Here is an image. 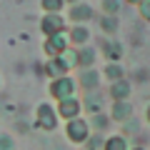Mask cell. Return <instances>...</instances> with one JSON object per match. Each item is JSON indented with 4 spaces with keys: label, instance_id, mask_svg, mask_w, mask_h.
<instances>
[{
    "label": "cell",
    "instance_id": "d6986e66",
    "mask_svg": "<svg viewBox=\"0 0 150 150\" xmlns=\"http://www.w3.org/2000/svg\"><path fill=\"white\" fill-rule=\"evenodd\" d=\"M45 75L53 80V78H60V75H68V70H65V65L60 63L58 58H48V63H45Z\"/></svg>",
    "mask_w": 150,
    "mask_h": 150
},
{
    "label": "cell",
    "instance_id": "6da1fadb",
    "mask_svg": "<svg viewBox=\"0 0 150 150\" xmlns=\"http://www.w3.org/2000/svg\"><path fill=\"white\" fill-rule=\"evenodd\" d=\"M48 95H50V100H65V98H75L78 95V83H75V78L73 75H60V78H53L50 80V85H48Z\"/></svg>",
    "mask_w": 150,
    "mask_h": 150
},
{
    "label": "cell",
    "instance_id": "9c48e42d",
    "mask_svg": "<svg viewBox=\"0 0 150 150\" xmlns=\"http://www.w3.org/2000/svg\"><path fill=\"white\" fill-rule=\"evenodd\" d=\"M65 48H70L68 35H65V33L50 35V38H45V43H43V50H45V55H48V58H58V55L63 53Z\"/></svg>",
    "mask_w": 150,
    "mask_h": 150
},
{
    "label": "cell",
    "instance_id": "4316f807",
    "mask_svg": "<svg viewBox=\"0 0 150 150\" xmlns=\"http://www.w3.org/2000/svg\"><path fill=\"white\" fill-rule=\"evenodd\" d=\"M125 3H128V5H138L140 0H125Z\"/></svg>",
    "mask_w": 150,
    "mask_h": 150
},
{
    "label": "cell",
    "instance_id": "7402d4cb",
    "mask_svg": "<svg viewBox=\"0 0 150 150\" xmlns=\"http://www.w3.org/2000/svg\"><path fill=\"white\" fill-rule=\"evenodd\" d=\"M120 5H123V0H103L100 10H103V15H118Z\"/></svg>",
    "mask_w": 150,
    "mask_h": 150
},
{
    "label": "cell",
    "instance_id": "e0dca14e",
    "mask_svg": "<svg viewBox=\"0 0 150 150\" xmlns=\"http://www.w3.org/2000/svg\"><path fill=\"white\" fill-rule=\"evenodd\" d=\"M128 148H130V143H128L125 135H110V138L103 140L100 150H128Z\"/></svg>",
    "mask_w": 150,
    "mask_h": 150
},
{
    "label": "cell",
    "instance_id": "ac0fdd59",
    "mask_svg": "<svg viewBox=\"0 0 150 150\" xmlns=\"http://www.w3.org/2000/svg\"><path fill=\"white\" fill-rule=\"evenodd\" d=\"M103 78H105L108 83H115V80H120V78H125V70H123V65L120 63H108L105 68H103Z\"/></svg>",
    "mask_w": 150,
    "mask_h": 150
},
{
    "label": "cell",
    "instance_id": "44dd1931",
    "mask_svg": "<svg viewBox=\"0 0 150 150\" xmlns=\"http://www.w3.org/2000/svg\"><path fill=\"white\" fill-rule=\"evenodd\" d=\"M120 135H125V138H133V135H143V125H140V120L135 118V115H130L128 120H123V133Z\"/></svg>",
    "mask_w": 150,
    "mask_h": 150
},
{
    "label": "cell",
    "instance_id": "8992f818",
    "mask_svg": "<svg viewBox=\"0 0 150 150\" xmlns=\"http://www.w3.org/2000/svg\"><path fill=\"white\" fill-rule=\"evenodd\" d=\"M70 23L73 25H85V23H90L93 18H95V10H93V5L90 3H75V5H70Z\"/></svg>",
    "mask_w": 150,
    "mask_h": 150
},
{
    "label": "cell",
    "instance_id": "277c9868",
    "mask_svg": "<svg viewBox=\"0 0 150 150\" xmlns=\"http://www.w3.org/2000/svg\"><path fill=\"white\" fill-rule=\"evenodd\" d=\"M108 105V95L100 90V88H95V90H88L85 95H83L80 100V108L88 112V115H95V112H103Z\"/></svg>",
    "mask_w": 150,
    "mask_h": 150
},
{
    "label": "cell",
    "instance_id": "f1b7e54d",
    "mask_svg": "<svg viewBox=\"0 0 150 150\" xmlns=\"http://www.w3.org/2000/svg\"><path fill=\"white\" fill-rule=\"evenodd\" d=\"M128 150H145V148H128Z\"/></svg>",
    "mask_w": 150,
    "mask_h": 150
},
{
    "label": "cell",
    "instance_id": "7a4b0ae2",
    "mask_svg": "<svg viewBox=\"0 0 150 150\" xmlns=\"http://www.w3.org/2000/svg\"><path fill=\"white\" fill-rule=\"evenodd\" d=\"M88 135H90V125H88L85 118H73V120H65V138H68V143L73 145H83L88 140Z\"/></svg>",
    "mask_w": 150,
    "mask_h": 150
},
{
    "label": "cell",
    "instance_id": "3957f363",
    "mask_svg": "<svg viewBox=\"0 0 150 150\" xmlns=\"http://www.w3.org/2000/svg\"><path fill=\"white\" fill-rule=\"evenodd\" d=\"M58 112H55V108L50 105V103H40V105L35 108V123L40 130H45V133H53L55 128H58Z\"/></svg>",
    "mask_w": 150,
    "mask_h": 150
},
{
    "label": "cell",
    "instance_id": "5bb4252c",
    "mask_svg": "<svg viewBox=\"0 0 150 150\" xmlns=\"http://www.w3.org/2000/svg\"><path fill=\"white\" fill-rule=\"evenodd\" d=\"M95 60H98V53L90 45L78 48V68H95Z\"/></svg>",
    "mask_w": 150,
    "mask_h": 150
},
{
    "label": "cell",
    "instance_id": "603a6c76",
    "mask_svg": "<svg viewBox=\"0 0 150 150\" xmlns=\"http://www.w3.org/2000/svg\"><path fill=\"white\" fill-rule=\"evenodd\" d=\"M40 8L43 13H63L65 0H40Z\"/></svg>",
    "mask_w": 150,
    "mask_h": 150
},
{
    "label": "cell",
    "instance_id": "ba28073f",
    "mask_svg": "<svg viewBox=\"0 0 150 150\" xmlns=\"http://www.w3.org/2000/svg\"><path fill=\"white\" fill-rule=\"evenodd\" d=\"M100 80H103V75L100 70L95 68H80V75H78V88H83V90H95V88H100Z\"/></svg>",
    "mask_w": 150,
    "mask_h": 150
},
{
    "label": "cell",
    "instance_id": "5b68a950",
    "mask_svg": "<svg viewBox=\"0 0 150 150\" xmlns=\"http://www.w3.org/2000/svg\"><path fill=\"white\" fill-rule=\"evenodd\" d=\"M65 25H68V20H65L60 13H45V15L40 18V33H43L45 38L65 33Z\"/></svg>",
    "mask_w": 150,
    "mask_h": 150
},
{
    "label": "cell",
    "instance_id": "4fadbf2b",
    "mask_svg": "<svg viewBox=\"0 0 150 150\" xmlns=\"http://www.w3.org/2000/svg\"><path fill=\"white\" fill-rule=\"evenodd\" d=\"M103 55H105L108 63H120V58H123V45L115 38H108L105 43H103Z\"/></svg>",
    "mask_w": 150,
    "mask_h": 150
},
{
    "label": "cell",
    "instance_id": "ffe728a7",
    "mask_svg": "<svg viewBox=\"0 0 150 150\" xmlns=\"http://www.w3.org/2000/svg\"><path fill=\"white\" fill-rule=\"evenodd\" d=\"M118 28H120L118 15H100V30L105 33V35H115Z\"/></svg>",
    "mask_w": 150,
    "mask_h": 150
},
{
    "label": "cell",
    "instance_id": "8fae6325",
    "mask_svg": "<svg viewBox=\"0 0 150 150\" xmlns=\"http://www.w3.org/2000/svg\"><path fill=\"white\" fill-rule=\"evenodd\" d=\"M130 93H133V83L128 78H120V80L110 83V90L105 95H110V100H130Z\"/></svg>",
    "mask_w": 150,
    "mask_h": 150
},
{
    "label": "cell",
    "instance_id": "cb8c5ba5",
    "mask_svg": "<svg viewBox=\"0 0 150 150\" xmlns=\"http://www.w3.org/2000/svg\"><path fill=\"white\" fill-rule=\"evenodd\" d=\"M103 140H105V138H103V133H95V135L90 133L83 145H85V150H100V148H103Z\"/></svg>",
    "mask_w": 150,
    "mask_h": 150
},
{
    "label": "cell",
    "instance_id": "83f0119b",
    "mask_svg": "<svg viewBox=\"0 0 150 150\" xmlns=\"http://www.w3.org/2000/svg\"><path fill=\"white\" fill-rule=\"evenodd\" d=\"M65 3H70V5H75V3H83V0H65Z\"/></svg>",
    "mask_w": 150,
    "mask_h": 150
},
{
    "label": "cell",
    "instance_id": "7c38bea8",
    "mask_svg": "<svg viewBox=\"0 0 150 150\" xmlns=\"http://www.w3.org/2000/svg\"><path fill=\"white\" fill-rule=\"evenodd\" d=\"M65 35H68V43L73 45V48L90 45V28H88V25H73L70 33H65Z\"/></svg>",
    "mask_w": 150,
    "mask_h": 150
},
{
    "label": "cell",
    "instance_id": "52a82bcc",
    "mask_svg": "<svg viewBox=\"0 0 150 150\" xmlns=\"http://www.w3.org/2000/svg\"><path fill=\"white\" fill-rule=\"evenodd\" d=\"M55 112H58V118H63V120H73V118H78L83 112V108H80V98L75 95V98H65V100H58V105H55Z\"/></svg>",
    "mask_w": 150,
    "mask_h": 150
},
{
    "label": "cell",
    "instance_id": "2e32d148",
    "mask_svg": "<svg viewBox=\"0 0 150 150\" xmlns=\"http://www.w3.org/2000/svg\"><path fill=\"white\" fill-rule=\"evenodd\" d=\"M58 60L65 65V70H68V73H70V70H75V68H78V48H73V45H70V48H65L63 53L58 55Z\"/></svg>",
    "mask_w": 150,
    "mask_h": 150
},
{
    "label": "cell",
    "instance_id": "484cf974",
    "mask_svg": "<svg viewBox=\"0 0 150 150\" xmlns=\"http://www.w3.org/2000/svg\"><path fill=\"white\" fill-rule=\"evenodd\" d=\"M138 10H140V18H143V20H150V0H140Z\"/></svg>",
    "mask_w": 150,
    "mask_h": 150
},
{
    "label": "cell",
    "instance_id": "d4e9b609",
    "mask_svg": "<svg viewBox=\"0 0 150 150\" xmlns=\"http://www.w3.org/2000/svg\"><path fill=\"white\" fill-rule=\"evenodd\" d=\"M0 150H15V138L10 133H0Z\"/></svg>",
    "mask_w": 150,
    "mask_h": 150
},
{
    "label": "cell",
    "instance_id": "9a60e30c",
    "mask_svg": "<svg viewBox=\"0 0 150 150\" xmlns=\"http://www.w3.org/2000/svg\"><path fill=\"white\" fill-rule=\"evenodd\" d=\"M88 125H90V133H105V130L110 128V115H105V112H95V115H90Z\"/></svg>",
    "mask_w": 150,
    "mask_h": 150
},
{
    "label": "cell",
    "instance_id": "30bf717a",
    "mask_svg": "<svg viewBox=\"0 0 150 150\" xmlns=\"http://www.w3.org/2000/svg\"><path fill=\"white\" fill-rule=\"evenodd\" d=\"M130 115H135V108H133L130 100H112L110 103V120L123 123V120H128Z\"/></svg>",
    "mask_w": 150,
    "mask_h": 150
}]
</instances>
